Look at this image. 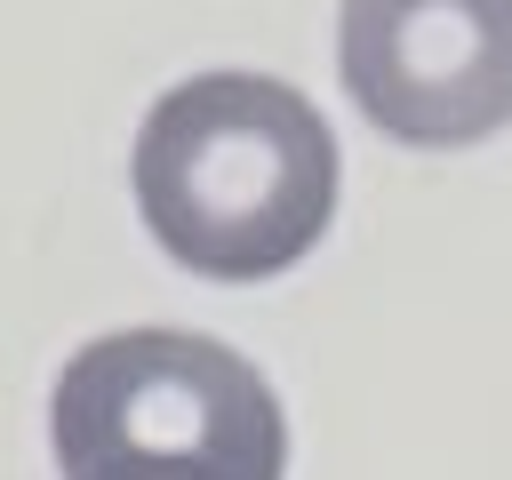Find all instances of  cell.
I'll use <instances>...</instances> for the list:
<instances>
[{"label": "cell", "instance_id": "obj_2", "mask_svg": "<svg viewBox=\"0 0 512 480\" xmlns=\"http://www.w3.org/2000/svg\"><path fill=\"white\" fill-rule=\"evenodd\" d=\"M64 480H288V416L248 352L200 328L88 336L48 392Z\"/></svg>", "mask_w": 512, "mask_h": 480}, {"label": "cell", "instance_id": "obj_1", "mask_svg": "<svg viewBox=\"0 0 512 480\" xmlns=\"http://www.w3.org/2000/svg\"><path fill=\"white\" fill-rule=\"evenodd\" d=\"M144 232L200 280L256 288L320 248L344 160L320 104L272 72H192L152 96L128 152Z\"/></svg>", "mask_w": 512, "mask_h": 480}, {"label": "cell", "instance_id": "obj_3", "mask_svg": "<svg viewBox=\"0 0 512 480\" xmlns=\"http://www.w3.org/2000/svg\"><path fill=\"white\" fill-rule=\"evenodd\" d=\"M336 72L376 136L472 152L512 128V0H344Z\"/></svg>", "mask_w": 512, "mask_h": 480}]
</instances>
